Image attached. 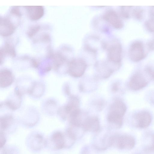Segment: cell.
<instances>
[{"label":"cell","instance_id":"obj_22","mask_svg":"<svg viewBox=\"0 0 154 154\" xmlns=\"http://www.w3.org/2000/svg\"><path fill=\"white\" fill-rule=\"evenodd\" d=\"M11 13L13 14L18 17H21V14L20 11L18 6H15L13 7L11 10Z\"/></svg>","mask_w":154,"mask_h":154},{"label":"cell","instance_id":"obj_11","mask_svg":"<svg viewBox=\"0 0 154 154\" xmlns=\"http://www.w3.org/2000/svg\"><path fill=\"white\" fill-rule=\"evenodd\" d=\"M15 27L9 19L1 17L0 34L3 36H8L14 32Z\"/></svg>","mask_w":154,"mask_h":154},{"label":"cell","instance_id":"obj_15","mask_svg":"<svg viewBox=\"0 0 154 154\" xmlns=\"http://www.w3.org/2000/svg\"><path fill=\"white\" fill-rule=\"evenodd\" d=\"M5 54L12 57H15L16 54L14 46L9 43H6L3 48L0 49V57L4 58Z\"/></svg>","mask_w":154,"mask_h":154},{"label":"cell","instance_id":"obj_18","mask_svg":"<svg viewBox=\"0 0 154 154\" xmlns=\"http://www.w3.org/2000/svg\"><path fill=\"white\" fill-rule=\"evenodd\" d=\"M133 6H121L120 14L121 16L125 18L128 19L131 17Z\"/></svg>","mask_w":154,"mask_h":154},{"label":"cell","instance_id":"obj_1","mask_svg":"<svg viewBox=\"0 0 154 154\" xmlns=\"http://www.w3.org/2000/svg\"><path fill=\"white\" fill-rule=\"evenodd\" d=\"M126 109V106L123 102L120 100L116 101L110 107L107 117L109 122L114 124L117 128L121 127Z\"/></svg>","mask_w":154,"mask_h":154},{"label":"cell","instance_id":"obj_14","mask_svg":"<svg viewBox=\"0 0 154 154\" xmlns=\"http://www.w3.org/2000/svg\"><path fill=\"white\" fill-rule=\"evenodd\" d=\"M14 80L13 75L10 70L4 69L0 72V85L2 87H5L10 85Z\"/></svg>","mask_w":154,"mask_h":154},{"label":"cell","instance_id":"obj_9","mask_svg":"<svg viewBox=\"0 0 154 154\" xmlns=\"http://www.w3.org/2000/svg\"><path fill=\"white\" fill-rule=\"evenodd\" d=\"M148 82L143 75L137 72L132 76L129 82V86L134 90H140L146 86Z\"/></svg>","mask_w":154,"mask_h":154},{"label":"cell","instance_id":"obj_21","mask_svg":"<svg viewBox=\"0 0 154 154\" xmlns=\"http://www.w3.org/2000/svg\"><path fill=\"white\" fill-rule=\"evenodd\" d=\"M12 118L10 116H6L1 119V128L5 129L7 128L11 123Z\"/></svg>","mask_w":154,"mask_h":154},{"label":"cell","instance_id":"obj_13","mask_svg":"<svg viewBox=\"0 0 154 154\" xmlns=\"http://www.w3.org/2000/svg\"><path fill=\"white\" fill-rule=\"evenodd\" d=\"M52 140L54 145V147L57 149L63 148L66 145V140L64 135L59 131L53 134Z\"/></svg>","mask_w":154,"mask_h":154},{"label":"cell","instance_id":"obj_26","mask_svg":"<svg viewBox=\"0 0 154 154\" xmlns=\"http://www.w3.org/2000/svg\"><path fill=\"white\" fill-rule=\"evenodd\" d=\"M144 154L143 153H142L141 152H135L133 154Z\"/></svg>","mask_w":154,"mask_h":154},{"label":"cell","instance_id":"obj_24","mask_svg":"<svg viewBox=\"0 0 154 154\" xmlns=\"http://www.w3.org/2000/svg\"><path fill=\"white\" fill-rule=\"evenodd\" d=\"M146 70L151 76L154 78V69L149 67L147 68Z\"/></svg>","mask_w":154,"mask_h":154},{"label":"cell","instance_id":"obj_19","mask_svg":"<svg viewBox=\"0 0 154 154\" xmlns=\"http://www.w3.org/2000/svg\"><path fill=\"white\" fill-rule=\"evenodd\" d=\"M145 26L149 31L154 33V18L151 17L146 20L145 23Z\"/></svg>","mask_w":154,"mask_h":154},{"label":"cell","instance_id":"obj_7","mask_svg":"<svg viewBox=\"0 0 154 154\" xmlns=\"http://www.w3.org/2000/svg\"><path fill=\"white\" fill-rule=\"evenodd\" d=\"M151 121V117L149 112L142 111L135 116L134 125L138 128H145L149 125Z\"/></svg>","mask_w":154,"mask_h":154},{"label":"cell","instance_id":"obj_3","mask_svg":"<svg viewBox=\"0 0 154 154\" xmlns=\"http://www.w3.org/2000/svg\"><path fill=\"white\" fill-rule=\"evenodd\" d=\"M111 144L114 145L119 149L129 150L134 147L136 144L134 137L128 134L116 135L110 139Z\"/></svg>","mask_w":154,"mask_h":154},{"label":"cell","instance_id":"obj_2","mask_svg":"<svg viewBox=\"0 0 154 154\" xmlns=\"http://www.w3.org/2000/svg\"><path fill=\"white\" fill-rule=\"evenodd\" d=\"M103 48L107 51V57L110 62L116 64L121 62L122 57V48L121 43L117 40L103 43Z\"/></svg>","mask_w":154,"mask_h":154},{"label":"cell","instance_id":"obj_25","mask_svg":"<svg viewBox=\"0 0 154 154\" xmlns=\"http://www.w3.org/2000/svg\"><path fill=\"white\" fill-rule=\"evenodd\" d=\"M150 10V14L151 16V17L154 18V6H151Z\"/></svg>","mask_w":154,"mask_h":154},{"label":"cell","instance_id":"obj_8","mask_svg":"<svg viewBox=\"0 0 154 154\" xmlns=\"http://www.w3.org/2000/svg\"><path fill=\"white\" fill-rule=\"evenodd\" d=\"M142 143L144 152L146 153L154 152V132L149 131L143 134Z\"/></svg>","mask_w":154,"mask_h":154},{"label":"cell","instance_id":"obj_16","mask_svg":"<svg viewBox=\"0 0 154 154\" xmlns=\"http://www.w3.org/2000/svg\"><path fill=\"white\" fill-rule=\"evenodd\" d=\"M52 57L54 60V68L57 69L63 64L66 60L65 57L60 52L54 54Z\"/></svg>","mask_w":154,"mask_h":154},{"label":"cell","instance_id":"obj_20","mask_svg":"<svg viewBox=\"0 0 154 154\" xmlns=\"http://www.w3.org/2000/svg\"><path fill=\"white\" fill-rule=\"evenodd\" d=\"M40 27L38 25L32 26L28 29L27 32V35L32 37L40 29Z\"/></svg>","mask_w":154,"mask_h":154},{"label":"cell","instance_id":"obj_10","mask_svg":"<svg viewBox=\"0 0 154 154\" xmlns=\"http://www.w3.org/2000/svg\"><path fill=\"white\" fill-rule=\"evenodd\" d=\"M24 7L26 10L28 17L31 20H38L44 15V9L42 6H26Z\"/></svg>","mask_w":154,"mask_h":154},{"label":"cell","instance_id":"obj_17","mask_svg":"<svg viewBox=\"0 0 154 154\" xmlns=\"http://www.w3.org/2000/svg\"><path fill=\"white\" fill-rule=\"evenodd\" d=\"M144 13L143 9L139 7H133L131 11V16L136 19L140 20L143 19Z\"/></svg>","mask_w":154,"mask_h":154},{"label":"cell","instance_id":"obj_23","mask_svg":"<svg viewBox=\"0 0 154 154\" xmlns=\"http://www.w3.org/2000/svg\"><path fill=\"white\" fill-rule=\"evenodd\" d=\"M148 48L150 51H154V37L147 44Z\"/></svg>","mask_w":154,"mask_h":154},{"label":"cell","instance_id":"obj_6","mask_svg":"<svg viewBox=\"0 0 154 154\" xmlns=\"http://www.w3.org/2000/svg\"><path fill=\"white\" fill-rule=\"evenodd\" d=\"M103 18L116 29H120L123 27V21L117 12L113 10L110 9L106 11Z\"/></svg>","mask_w":154,"mask_h":154},{"label":"cell","instance_id":"obj_5","mask_svg":"<svg viewBox=\"0 0 154 154\" xmlns=\"http://www.w3.org/2000/svg\"><path fill=\"white\" fill-rule=\"evenodd\" d=\"M68 66L69 74L75 77L82 76L87 66L85 61L80 58L72 60L68 63Z\"/></svg>","mask_w":154,"mask_h":154},{"label":"cell","instance_id":"obj_4","mask_svg":"<svg viewBox=\"0 0 154 154\" xmlns=\"http://www.w3.org/2000/svg\"><path fill=\"white\" fill-rule=\"evenodd\" d=\"M128 55L130 59L134 62H138L143 59L146 54L143 43L140 41L133 42L129 48Z\"/></svg>","mask_w":154,"mask_h":154},{"label":"cell","instance_id":"obj_12","mask_svg":"<svg viewBox=\"0 0 154 154\" xmlns=\"http://www.w3.org/2000/svg\"><path fill=\"white\" fill-rule=\"evenodd\" d=\"M83 127L85 131L95 132L99 129V122L98 119L95 117L88 118L82 124Z\"/></svg>","mask_w":154,"mask_h":154}]
</instances>
